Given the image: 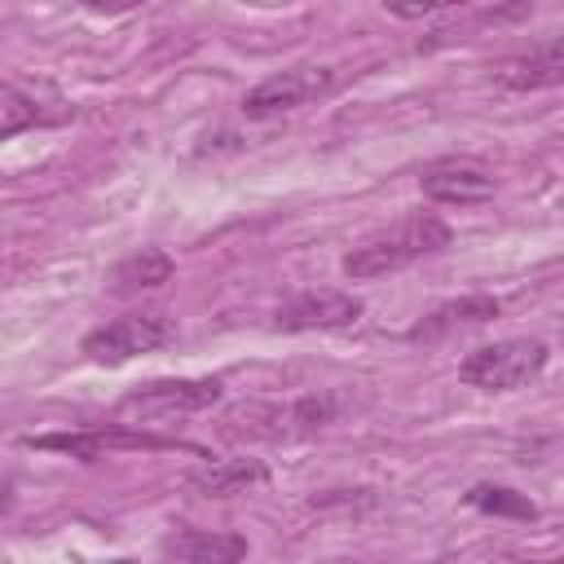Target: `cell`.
Wrapping results in <instances>:
<instances>
[{
  "label": "cell",
  "mask_w": 564,
  "mask_h": 564,
  "mask_svg": "<svg viewBox=\"0 0 564 564\" xmlns=\"http://www.w3.org/2000/svg\"><path fill=\"white\" fill-rule=\"evenodd\" d=\"M335 410H339V401H335L330 392H322V397H300V401H291V405H242V410H234L229 419H247V427H238V432H247V436L286 441V436H304V432L326 427V423L335 419ZM238 432H234V436H238Z\"/></svg>",
  "instance_id": "8992f818"
},
{
  "label": "cell",
  "mask_w": 564,
  "mask_h": 564,
  "mask_svg": "<svg viewBox=\"0 0 564 564\" xmlns=\"http://www.w3.org/2000/svg\"><path fill=\"white\" fill-rule=\"evenodd\" d=\"M498 564H564V560H498Z\"/></svg>",
  "instance_id": "ac0fdd59"
},
{
  "label": "cell",
  "mask_w": 564,
  "mask_h": 564,
  "mask_svg": "<svg viewBox=\"0 0 564 564\" xmlns=\"http://www.w3.org/2000/svg\"><path fill=\"white\" fill-rule=\"evenodd\" d=\"M361 313H366V304L357 295L317 286V291H295L291 300H282L278 313H273V326L286 330V335H300V330H339V326H352Z\"/></svg>",
  "instance_id": "52a82bcc"
},
{
  "label": "cell",
  "mask_w": 564,
  "mask_h": 564,
  "mask_svg": "<svg viewBox=\"0 0 564 564\" xmlns=\"http://www.w3.org/2000/svg\"><path fill=\"white\" fill-rule=\"evenodd\" d=\"M467 502H471L476 511H489V516H516V520H533V516H538V507H533L524 494L502 489V485H471Z\"/></svg>",
  "instance_id": "2e32d148"
},
{
  "label": "cell",
  "mask_w": 564,
  "mask_h": 564,
  "mask_svg": "<svg viewBox=\"0 0 564 564\" xmlns=\"http://www.w3.org/2000/svg\"><path fill=\"white\" fill-rule=\"evenodd\" d=\"M172 256L159 251V247H141L132 251L128 260L115 264V291H150V286H163L172 282Z\"/></svg>",
  "instance_id": "9a60e30c"
},
{
  "label": "cell",
  "mask_w": 564,
  "mask_h": 564,
  "mask_svg": "<svg viewBox=\"0 0 564 564\" xmlns=\"http://www.w3.org/2000/svg\"><path fill=\"white\" fill-rule=\"evenodd\" d=\"M330 84H335V70H330V66H291V70H282V75L260 79V84L242 97V115H247V119H273V115L300 110V106L317 101L322 93H330Z\"/></svg>",
  "instance_id": "5b68a950"
},
{
  "label": "cell",
  "mask_w": 564,
  "mask_h": 564,
  "mask_svg": "<svg viewBox=\"0 0 564 564\" xmlns=\"http://www.w3.org/2000/svg\"><path fill=\"white\" fill-rule=\"evenodd\" d=\"M502 313V304L494 300V295H463V300H449V304H441L432 317H423L410 335L419 339V335H441V330H449V326H480V322H489V317H498Z\"/></svg>",
  "instance_id": "4fadbf2b"
},
{
  "label": "cell",
  "mask_w": 564,
  "mask_h": 564,
  "mask_svg": "<svg viewBox=\"0 0 564 564\" xmlns=\"http://www.w3.org/2000/svg\"><path fill=\"white\" fill-rule=\"evenodd\" d=\"M449 225L432 212H414V216H401L392 229L357 242L348 256H344V273L366 282V278H383V273H397L432 251H445L449 247Z\"/></svg>",
  "instance_id": "6da1fadb"
},
{
  "label": "cell",
  "mask_w": 564,
  "mask_h": 564,
  "mask_svg": "<svg viewBox=\"0 0 564 564\" xmlns=\"http://www.w3.org/2000/svg\"><path fill=\"white\" fill-rule=\"evenodd\" d=\"M419 185H423V194L436 198V203H458V207H467V203H485V198L498 189V176H494L485 163H476V159H441V163H432V167L419 176Z\"/></svg>",
  "instance_id": "9c48e42d"
},
{
  "label": "cell",
  "mask_w": 564,
  "mask_h": 564,
  "mask_svg": "<svg viewBox=\"0 0 564 564\" xmlns=\"http://www.w3.org/2000/svg\"><path fill=\"white\" fill-rule=\"evenodd\" d=\"M172 335H176V326H172V317L163 308H137V313H123V317L88 330L79 352L88 361H97V366H119V361H132L137 352L163 348Z\"/></svg>",
  "instance_id": "3957f363"
},
{
  "label": "cell",
  "mask_w": 564,
  "mask_h": 564,
  "mask_svg": "<svg viewBox=\"0 0 564 564\" xmlns=\"http://www.w3.org/2000/svg\"><path fill=\"white\" fill-rule=\"evenodd\" d=\"M269 471H264V463H256V458H234V463H212V467H203V471H189V489H198V494H207V498H225V494H238V489H247V485H256V480H264Z\"/></svg>",
  "instance_id": "5bb4252c"
},
{
  "label": "cell",
  "mask_w": 564,
  "mask_h": 564,
  "mask_svg": "<svg viewBox=\"0 0 564 564\" xmlns=\"http://www.w3.org/2000/svg\"><path fill=\"white\" fill-rule=\"evenodd\" d=\"M494 79L507 93H538V88H560L564 84V35L542 40L524 53H511L494 66Z\"/></svg>",
  "instance_id": "ba28073f"
},
{
  "label": "cell",
  "mask_w": 564,
  "mask_h": 564,
  "mask_svg": "<svg viewBox=\"0 0 564 564\" xmlns=\"http://www.w3.org/2000/svg\"><path fill=\"white\" fill-rule=\"evenodd\" d=\"M546 357H551V348L542 339L516 335V339L471 348L458 366V379L480 392H511V388H524L529 379H538L546 370Z\"/></svg>",
  "instance_id": "7a4b0ae2"
},
{
  "label": "cell",
  "mask_w": 564,
  "mask_h": 564,
  "mask_svg": "<svg viewBox=\"0 0 564 564\" xmlns=\"http://www.w3.org/2000/svg\"><path fill=\"white\" fill-rule=\"evenodd\" d=\"M31 449H62L70 458H101L110 449H163V445H176V441H163V436H150V432H137V427H93V432H66V436H26Z\"/></svg>",
  "instance_id": "30bf717a"
},
{
  "label": "cell",
  "mask_w": 564,
  "mask_h": 564,
  "mask_svg": "<svg viewBox=\"0 0 564 564\" xmlns=\"http://www.w3.org/2000/svg\"><path fill=\"white\" fill-rule=\"evenodd\" d=\"M70 119V106H44L35 93H22L18 84H4L0 88V137H18L26 128H48V123H62Z\"/></svg>",
  "instance_id": "7c38bea8"
},
{
  "label": "cell",
  "mask_w": 564,
  "mask_h": 564,
  "mask_svg": "<svg viewBox=\"0 0 564 564\" xmlns=\"http://www.w3.org/2000/svg\"><path fill=\"white\" fill-rule=\"evenodd\" d=\"M220 401V379H154L128 392L115 410L123 427H141L150 419H172V414H194Z\"/></svg>",
  "instance_id": "277c9868"
},
{
  "label": "cell",
  "mask_w": 564,
  "mask_h": 564,
  "mask_svg": "<svg viewBox=\"0 0 564 564\" xmlns=\"http://www.w3.org/2000/svg\"><path fill=\"white\" fill-rule=\"evenodd\" d=\"M392 18H436V13H449V4H388Z\"/></svg>",
  "instance_id": "e0dca14e"
},
{
  "label": "cell",
  "mask_w": 564,
  "mask_h": 564,
  "mask_svg": "<svg viewBox=\"0 0 564 564\" xmlns=\"http://www.w3.org/2000/svg\"><path fill=\"white\" fill-rule=\"evenodd\" d=\"M247 538L229 529H176L163 538V564H242Z\"/></svg>",
  "instance_id": "8fae6325"
}]
</instances>
